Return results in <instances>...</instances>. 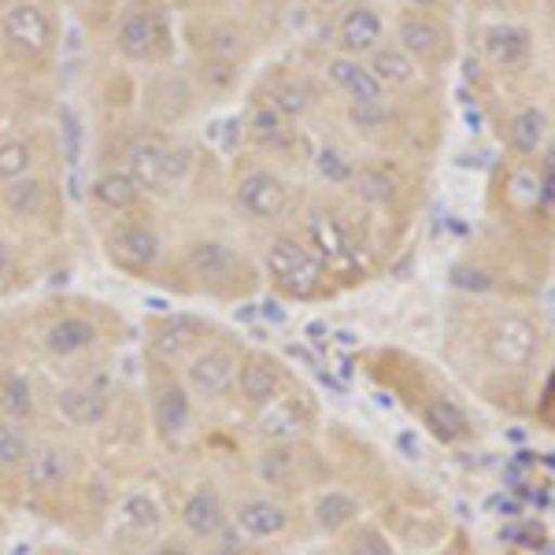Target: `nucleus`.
I'll use <instances>...</instances> for the list:
<instances>
[{
	"mask_svg": "<svg viewBox=\"0 0 555 555\" xmlns=\"http://www.w3.org/2000/svg\"><path fill=\"white\" fill-rule=\"evenodd\" d=\"M426 426L434 429L441 441H463L470 434V418L455 400L449 397H437L434 404L426 408Z\"/></svg>",
	"mask_w": 555,
	"mask_h": 555,
	"instance_id": "25",
	"label": "nucleus"
},
{
	"mask_svg": "<svg viewBox=\"0 0 555 555\" xmlns=\"http://www.w3.org/2000/svg\"><path fill=\"white\" fill-rule=\"evenodd\" d=\"M0 201L20 219H41L44 208H49V185L41 178H20V182H8L0 190Z\"/></svg>",
	"mask_w": 555,
	"mask_h": 555,
	"instance_id": "19",
	"label": "nucleus"
},
{
	"mask_svg": "<svg viewBox=\"0 0 555 555\" xmlns=\"http://www.w3.org/2000/svg\"><path fill=\"white\" fill-rule=\"evenodd\" d=\"M26 455H30V441H26L20 423H12V418L0 415V467L4 470L23 467Z\"/></svg>",
	"mask_w": 555,
	"mask_h": 555,
	"instance_id": "31",
	"label": "nucleus"
},
{
	"mask_svg": "<svg viewBox=\"0 0 555 555\" xmlns=\"http://www.w3.org/2000/svg\"><path fill=\"white\" fill-rule=\"evenodd\" d=\"M311 234H315V241L322 245V253H337V248H345V241L337 237V230H334V222H311Z\"/></svg>",
	"mask_w": 555,
	"mask_h": 555,
	"instance_id": "42",
	"label": "nucleus"
},
{
	"mask_svg": "<svg viewBox=\"0 0 555 555\" xmlns=\"http://www.w3.org/2000/svg\"><path fill=\"white\" fill-rule=\"evenodd\" d=\"M149 555H193L185 544H159V548H152Z\"/></svg>",
	"mask_w": 555,
	"mask_h": 555,
	"instance_id": "43",
	"label": "nucleus"
},
{
	"mask_svg": "<svg viewBox=\"0 0 555 555\" xmlns=\"http://www.w3.org/2000/svg\"><path fill=\"white\" fill-rule=\"evenodd\" d=\"M397 38H400V49H404L411 60H434L444 44L441 30L429 20H423V15H408V20L400 23Z\"/></svg>",
	"mask_w": 555,
	"mask_h": 555,
	"instance_id": "23",
	"label": "nucleus"
},
{
	"mask_svg": "<svg viewBox=\"0 0 555 555\" xmlns=\"http://www.w3.org/2000/svg\"><path fill=\"white\" fill-rule=\"evenodd\" d=\"M267 104H271L274 112H282V115H300L304 107H308V96H304L300 86L274 82L271 89H267Z\"/></svg>",
	"mask_w": 555,
	"mask_h": 555,
	"instance_id": "33",
	"label": "nucleus"
},
{
	"mask_svg": "<svg viewBox=\"0 0 555 555\" xmlns=\"http://www.w3.org/2000/svg\"><path fill=\"white\" fill-rule=\"evenodd\" d=\"M208 52L222 60H234L241 52V30H234V26H215L208 34Z\"/></svg>",
	"mask_w": 555,
	"mask_h": 555,
	"instance_id": "36",
	"label": "nucleus"
},
{
	"mask_svg": "<svg viewBox=\"0 0 555 555\" xmlns=\"http://www.w3.org/2000/svg\"><path fill=\"white\" fill-rule=\"evenodd\" d=\"M0 34L12 44L15 52L30 60L49 56L52 49V20L41 4H30V0H15L12 8H4L0 15Z\"/></svg>",
	"mask_w": 555,
	"mask_h": 555,
	"instance_id": "4",
	"label": "nucleus"
},
{
	"mask_svg": "<svg viewBox=\"0 0 555 555\" xmlns=\"http://www.w3.org/2000/svg\"><path fill=\"white\" fill-rule=\"evenodd\" d=\"M352 185L363 201H374V204H385L392 201V178H385L382 171H360L352 175Z\"/></svg>",
	"mask_w": 555,
	"mask_h": 555,
	"instance_id": "34",
	"label": "nucleus"
},
{
	"mask_svg": "<svg viewBox=\"0 0 555 555\" xmlns=\"http://www.w3.org/2000/svg\"><path fill=\"white\" fill-rule=\"evenodd\" d=\"M15 4V0H0V8H12Z\"/></svg>",
	"mask_w": 555,
	"mask_h": 555,
	"instance_id": "46",
	"label": "nucleus"
},
{
	"mask_svg": "<svg viewBox=\"0 0 555 555\" xmlns=\"http://www.w3.org/2000/svg\"><path fill=\"white\" fill-rule=\"evenodd\" d=\"M256 470H259V478H263L267 486L285 489L293 481V470H297V463H293V455H289L285 444H271V449H263V455H259Z\"/></svg>",
	"mask_w": 555,
	"mask_h": 555,
	"instance_id": "29",
	"label": "nucleus"
},
{
	"mask_svg": "<svg viewBox=\"0 0 555 555\" xmlns=\"http://www.w3.org/2000/svg\"><path fill=\"white\" fill-rule=\"evenodd\" d=\"M326 75H330V82L341 89V93H345L352 104H382L385 86L371 75V70H366V67L360 64V60H352V56H334V60L326 64Z\"/></svg>",
	"mask_w": 555,
	"mask_h": 555,
	"instance_id": "15",
	"label": "nucleus"
},
{
	"mask_svg": "<svg viewBox=\"0 0 555 555\" xmlns=\"http://www.w3.org/2000/svg\"><path fill=\"white\" fill-rule=\"evenodd\" d=\"M486 356L504 371H522L530 366L537 356V330L533 322L518 319V315H504L500 322H492L486 334Z\"/></svg>",
	"mask_w": 555,
	"mask_h": 555,
	"instance_id": "6",
	"label": "nucleus"
},
{
	"mask_svg": "<svg viewBox=\"0 0 555 555\" xmlns=\"http://www.w3.org/2000/svg\"><path fill=\"white\" fill-rule=\"evenodd\" d=\"M185 389L201 400H222L237 382V356L222 345H208L185 363Z\"/></svg>",
	"mask_w": 555,
	"mask_h": 555,
	"instance_id": "5",
	"label": "nucleus"
},
{
	"mask_svg": "<svg viewBox=\"0 0 555 555\" xmlns=\"http://www.w3.org/2000/svg\"><path fill=\"white\" fill-rule=\"evenodd\" d=\"M182 526L196 541H211V537H219L222 526H230V512H227V504H222V492L215 489L211 481L196 486L190 496H185Z\"/></svg>",
	"mask_w": 555,
	"mask_h": 555,
	"instance_id": "11",
	"label": "nucleus"
},
{
	"mask_svg": "<svg viewBox=\"0 0 555 555\" xmlns=\"http://www.w3.org/2000/svg\"><path fill=\"white\" fill-rule=\"evenodd\" d=\"M319 4H337V0H319Z\"/></svg>",
	"mask_w": 555,
	"mask_h": 555,
	"instance_id": "47",
	"label": "nucleus"
},
{
	"mask_svg": "<svg viewBox=\"0 0 555 555\" xmlns=\"http://www.w3.org/2000/svg\"><path fill=\"white\" fill-rule=\"evenodd\" d=\"M119 522L133 533H156L164 515H159V504L149 496V492H130L119 504Z\"/></svg>",
	"mask_w": 555,
	"mask_h": 555,
	"instance_id": "27",
	"label": "nucleus"
},
{
	"mask_svg": "<svg viewBox=\"0 0 555 555\" xmlns=\"http://www.w3.org/2000/svg\"><path fill=\"white\" fill-rule=\"evenodd\" d=\"M237 392L248 408H267L282 397V371H278L274 360L267 356H245L237 366Z\"/></svg>",
	"mask_w": 555,
	"mask_h": 555,
	"instance_id": "13",
	"label": "nucleus"
},
{
	"mask_svg": "<svg viewBox=\"0 0 555 555\" xmlns=\"http://www.w3.org/2000/svg\"><path fill=\"white\" fill-rule=\"evenodd\" d=\"M285 526H289V512L267 496L245 500V504H237V512H234V530L253 537V541H271V537L285 533Z\"/></svg>",
	"mask_w": 555,
	"mask_h": 555,
	"instance_id": "16",
	"label": "nucleus"
},
{
	"mask_svg": "<svg viewBox=\"0 0 555 555\" xmlns=\"http://www.w3.org/2000/svg\"><path fill=\"white\" fill-rule=\"evenodd\" d=\"M211 541H215V544H211V548L204 552V555H248V552H245V544L237 541L230 526H222L219 537H211Z\"/></svg>",
	"mask_w": 555,
	"mask_h": 555,
	"instance_id": "41",
	"label": "nucleus"
},
{
	"mask_svg": "<svg viewBox=\"0 0 555 555\" xmlns=\"http://www.w3.org/2000/svg\"><path fill=\"white\" fill-rule=\"evenodd\" d=\"M544 133H548V119H544L541 107H522V112L515 115L512 122V141L518 152H526V156H533L537 149H541Z\"/></svg>",
	"mask_w": 555,
	"mask_h": 555,
	"instance_id": "28",
	"label": "nucleus"
},
{
	"mask_svg": "<svg viewBox=\"0 0 555 555\" xmlns=\"http://www.w3.org/2000/svg\"><path fill=\"white\" fill-rule=\"evenodd\" d=\"M89 196H93L101 208L122 215V211H130L133 204H138L141 190L133 185V178L127 171H104L93 185H89Z\"/></svg>",
	"mask_w": 555,
	"mask_h": 555,
	"instance_id": "21",
	"label": "nucleus"
},
{
	"mask_svg": "<svg viewBox=\"0 0 555 555\" xmlns=\"http://www.w3.org/2000/svg\"><path fill=\"white\" fill-rule=\"evenodd\" d=\"M248 127H253V133L263 141V145H278V141L289 138V130H285V115L274 112L267 101H259L253 107V119H248Z\"/></svg>",
	"mask_w": 555,
	"mask_h": 555,
	"instance_id": "32",
	"label": "nucleus"
},
{
	"mask_svg": "<svg viewBox=\"0 0 555 555\" xmlns=\"http://www.w3.org/2000/svg\"><path fill=\"white\" fill-rule=\"evenodd\" d=\"M319 175L326 178V182H337V185H345V182H352V164L345 159V152H337V149H322L319 152Z\"/></svg>",
	"mask_w": 555,
	"mask_h": 555,
	"instance_id": "35",
	"label": "nucleus"
},
{
	"mask_svg": "<svg viewBox=\"0 0 555 555\" xmlns=\"http://www.w3.org/2000/svg\"><path fill=\"white\" fill-rule=\"evenodd\" d=\"M107 253L119 267H127V271H149V267L159 263V256H164V245H159V234L145 222H115L112 234H107Z\"/></svg>",
	"mask_w": 555,
	"mask_h": 555,
	"instance_id": "7",
	"label": "nucleus"
},
{
	"mask_svg": "<svg viewBox=\"0 0 555 555\" xmlns=\"http://www.w3.org/2000/svg\"><path fill=\"white\" fill-rule=\"evenodd\" d=\"M552 167H555V152H552Z\"/></svg>",
	"mask_w": 555,
	"mask_h": 555,
	"instance_id": "48",
	"label": "nucleus"
},
{
	"mask_svg": "<svg viewBox=\"0 0 555 555\" xmlns=\"http://www.w3.org/2000/svg\"><path fill=\"white\" fill-rule=\"evenodd\" d=\"M348 119H352L356 127L374 130L385 119V112H382V104H352V107H348Z\"/></svg>",
	"mask_w": 555,
	"mask_h": 555,
	"instance_id": "40",
	"label": "nucleus"
},
{
	"mask_svg": "<svg viewBox=\"0 0 555 555\" xmlns=\"http://www.w3.org/2000/svg\"><path fill=\"white\" fill-rule=\"evenodd\" d=\"M322 274H326L322 259L308 245H300L297 237H278L267 248V278H271V285L278 293H285V297H297V300L315 297Z\"/></svg>",
	"mask_w": 555,
	"mask_h": 555,
	"instance_id": "1",
	"label": "nucleus"
},
{
	"mask_svg": "<svg viewBox=\"0 0 555 555\" xmlns=\"http://www.w3.org/2000/svg\"><path fill=\"white\" fill-rule=\"evenodd\" d=\"M60 122H64V141H67V164L75 167L78 156H82V127H78V115L64 107V115H60Z\"/></svg>",
	"mask_w": 555,
	"mask_h": 555,
	"instance_id": "38",
	"label": "nucleus"
},
{
	"mask_svg": "<svg viewBox=\"0 0 555 555\" xmlns=\"http://www.w3.org/2000/svg\"><path fill=\"white\" fill-rule=\"evenodd\" d=\"M96 341H101V330L86 315H60L44 330V348H49V356H56V360L86 356L89 348H96Z\"/></svg>",
	"mask_w": 555,
	"mask_h": 555,
	"instance_id": "14",
	"label": "nucleus"
},
{
	"mask_svg": "<svg viewBox=\"0 0 555 555\" xmlns=\"http://www.w3.org/2000/svg\"><path fill=\"white\" fill-rule=\"evenodd\" d=\"M285 204H289V190L274 171H248L237 182V208L259 222L282 219Z\"/></svg>",
	"mask_w": 555,
	"mask_h": 555,
	"instance_id": "9",
	"label": "nucleus"
},
{
	"mask_svg": "<svg viewBox=\"0 0 555 555\" xmlns=\"http://www.w3.org/2000/svg\"><path fill=\"white\" fill-rule=\"evenodd\" d=\"M34 171V152L26 141H0V185L20 182Z\"/></svg>",
	"mask_w": 555,
	"mask_h": 555,
	"instance_id": "30",
	"label": "nucleus"
},
{
	"mask_svg": "<svg viewBox=\"0 0 555 555\" xmlns=\"http://www.w3.org/2000/svg\"><path fill=\"white\" fill-rule=\"evenodd\" d=\"M374 78L382 86H411L418 78V64L408 56L400 44H389V49H374L371 52V64H366Z\"/></svg>",
	"mask_w": 555,
	"mask_h": 555,
	"instance_id": "20",
	"label": "nucleus"
},
{
	"mask_svg": "<svg viewBox=\"0 0 555 555\" xmlns=\"http://www.w3.org/2000/svg\"><path fill=\"white\" fill-rule=\"evenodd\" d=\"M0 415L12 418V423H26L34 415V389L23 374L8 371L0 378Z\"/></svg>",
	"mask_w": 555,
	"mask_h": 555,
	"instance_id": "26",
	"label": "nucleus"
},
{
	"mask_svg": "<svg viewBox=\"0 0 555 555\" xmlns=\"http://www.w3.org/2000/svg\"><path fill=\"white\" fill-rule=\"evenodd\" d=\"M348 555H397V552H392V544L385 541V533L363 530V533H356L352 552H348Z\"/></svg>",
	"mask_w": 555,
	"mask_h": 555,
	"instance_id": "37",
	"label": "nucleus"
},
{
	"mask_svg": "<svg viewBox=\"0 0 555 555\" xmlns=\"http://www.w3.org/2000/svg\"><path fill=\"white\" fill-rule=\"evenodd\" d=\"M23 470H26V486L34 492H52L67 481L70 460L64 449H56V444H38V449H30V455H26Z\"/></svg>",
	"mask_w": 555,
	"mask_h": 555,
	"instance_id": "17",
	"label": "nucleus"
},
{
	"mask_svg": "<svg viewBox=\"0 0 555 555\" xmlns=\"http://www.w3.org/2000/svg\"><path fill=\"white\" fill-rule=\"evenodd\" d=\"M56 411L70 426H101L112 415V392L93 382H75L56 392Z\"/></svg>",
	"mask_w": 555,
	"mask_h": 555,
	"instance_id": "10",
	"label": "nucleus"
},
{
	"mask_svg": "<svg viewBox=\"0 0 555 555\" xmlns=\"http://www.w3.org/2000/svg\"><path fill=\"white\" fill-rule=\"evenodd\" d=\"M408 4H415V8H434L437 0H408Z\"/></svg>",
	"mask_w": 555,
	"mask_h": 555,
	"instance_id": "45",
	"label": "nucleus"
},
{
	"mask_svg": "<svg viewBox=\"0 0 555 555\" xmlns=\"http://www.w3.org/2000/svg\"><path fill=\"white\" fill-rule=\"evenodd\" d=\"M4 267H8V241L0 237V274H4Z\"/></svg>",
	"mask_w": 555,
	"mask_h": 555,
	"instance_id": "44",
	"label": "nucleus"
},
{
	"mask_svg": "<svg viewBox=\"0 0 555 555\" xmlns=\"http://www.w3.org/2000/svg\"><path fill=\"white\" fill-rule=\"evenodd\" d=\"M152 426L164 444H178L193 426V392L175 374L152 378Z\"/></svg>",
	"mask_w": 555,
	"mask_h": 555,
	"instance_id": "3",
	"label": "nucleus"
},
{
	"mask_svg": "<svg viewBox=\"0 0 555 555\" xmlns=\"http://www.w3.org/2000/svg\"><path fill=\"white\" fill-rule=\"evenodd\" d=\"M356 518H360V500L348 496V492H341V489H330V492H322V496L315 500V522L326 533L348 530Z\"/></svg>",
	"mask_w": 555,
	"mask_h": 555,
	"instance_id": "24",
	"label": "nucleus"
},
{
	"mask_svg": "<svg viewBox=\"0 0 555 555\" xmlns=\"http://www.w3.org/2000/svg\"><path fill=\"white\" fill-rule=\"evenodd\" d=\"M190 149H167L164 152V178H167V185H175V182H182L185 175H190Z\"/></svg>",
	"mask_w": 555,
	"mask_h": 555,
	"instance_id": "39",
	"label": "nucleus"
},
{
	"mask_svg": "<svg viewBox=\"0 0 555 555\" xmlns=\"http://www.w3.org/2000/svg\"><path fill=\"white\" fill-rule=\"evenodd\" d=\"M486 49L500 67H522L530 56V34L522 26H492L486 34Z\"/></svg>",
	"mask_w": 555,
	"mask_h": 555,
	"instance_id": "22",
	"label": "nucleus"
},
{
	"mask_svg": "<svg viewBox=\"0 0 555 555\" xmlns=\"http://www.w3.org/2000/svg\"><path fill=\"white\" fill-rule=\"evenodd\" d=\"M115 49L133 64H149V60L167 52V23L164 12L149 4H133L127 15L115 26Z\"/></svg>",
	"mask_w": 555,
	"mask_h": 555,
	"instance_id": "2",
	"label": "nucleus"
},
{
	"mask_svg": "<svg viewBox=\"0 0 555 555\" xmlns=\"http://www.w3.org/2000/svg\"><path fill=\"white\" fill-rule=\"evenodd\" d=\"M185 267H190V274L204 285V289L222 293L237 282L241 259L234 248L222 245V241H196L190 253H185Z\"/></svg>",
	"mask_w": 555,
	"mask_h": 555,
	"instance_id": "8",
	"label": "nucleus"
},
{
	"mask_svg": "<svg viewBox=\"0 0 555 555\" xmlns=\"http://www.w3.org/2000/svg\"><path fill=\"white\" fill-rule=\"evenodd\" d=\"M164 145L156 141H141V145L130 149V159H127V175L133 178L138 190H167V178H164Z\"/></svg>",
	"mask_w": 555,
	"mask_h": 555,
	"instance_id": "18",
	"label": "nucleus"
},
{
	"mask_svg": "<svg viewBox=\"0 0 555 555\" xmlns=\"http://www.w3.org/2000/svg\"><path fill=\"white\" fill-rule=\"evenodd\" d=\"M382 38H385V26L378 20V12L366 4L348 8L341 15V23H337V44H341V52L352 60L371 56L374 49H382Z\"/></svg>",
	"mask_w": 555,
	"mask_h": 555,
	"instance_id": "12",
	"label": "nucleus"
}]
</instances>
